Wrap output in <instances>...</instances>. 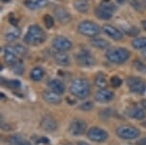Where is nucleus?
Returning <instances> with one entry per match:
<instances>
[{"label":"nucleus","mask_w":146,"mask_h":145,"mask_svg":"<svg viewBox=\"0 0 146 145\" xmlns=\"http://www.w3.org/2000/svg\"><path fill=\"white\" fill-rule=\"evenodd\" d=\"M69 90L74 97H78L79 99L87 98L91 93L89 82L84 78L73 79L70 83V86H69Z\"/></svg>","instance_id":"obj_1"},{"label":"nucleus","mask_w":146,"mask_h":145,"mask_svg":"<svg viewBox=\"0 0 146 145\" xmlns=\"http://www.w3.org/2000/svg\"><path fill=\"white\" fill-rule=\"evenodd\" d=\"M24 42L30 46H39L46 40V34L38 25H32L24 36Z\"/></svg>","instance_id":"obj_2"},{"label":"nucleus","mask_w":146,"mask_h":145,"mask_svg":"<svg viewBox=\"0 0 146 145\" xmlns=\"http://www.w3.org/2000/svg\"><path fill=\"white\" fill-rule=\"evenodd\" d=\"M130 57V52L125 48H112L107 50L106 58L112 63L122 64Z\"/></svg>","instance_id":"obj_3"},{"label":"nucleus","mask_w":146,"mask_h":145,"mask_svg":"<svg viewBox=\"0 0 146 145\" xmlns=\"http://www.w3.org/2000/svg\"><path fill=\"white\" fill-rule=\"evenodd\" d=\"M78 31L80 34L88 37H96L100 34V28L98 24L90 20L81 21L78 26Z\"/></svg>","instance_id":"obj_4"},{"label":"nucleus","mask_w":146,"mask_h":145,"mask_svg":"<svg viewBox=\"0 0 146 145\" xmlns=\"http://www.w3.org/2000/svg\"><path fill=\"white\" fill-rule=\"evenodd\" d=\"M76 61L80 67L89 68L95 65L96 60L92 54L86 50H82L76 54Z\"/></svg>","instance_id":"obj_5"},{"label":"nucleus","mask_w":146,"mask_h":145,"mask_svg":"<svg viewBox=\"0 0 146 145\" xmlns=\"http://www.w3.org/2000/svg\"><path fill=\"white\" fill-rule=\"evenodd\" d=\"M117 135L123 139H134L139 136V130L133 126L123 125L117 129Z\"/></svg>","instance_id":"obj_6"},{"label":"nucleus","mask_w":146,"mask_h":145,"mask_svg":"<svg viewBox=\"0 0 146 145\" xmlns=\"http://www.w3.org/2000/svg\"><path fill=\"white\" fill-rule=\"evenodd\" d=\"M127 84L130 91L134 94H143L146 91V84L141 79L136 76H131L127 79Z\"/></svg>","instance_id":"obj_7"},{"label":"nucleus","mask_w":146,"mask_h":145,"mask_svg":"<svg viewBox=\"0 0 146 145\" xmlns=\"http://www.w3.org/2000/svg\"><path fill=\"white\" fill-rule=\"evenodd\" d=\"M52 46L56 52H68L72 48V42L67 37L56 36L54 38Z\"/></svg>","instance_id":"obj_8"},{"label":"nucleus","mask_w":146,"mask_h":145,"mask_svg":"<svg viewBox=\"0 0 146 145\" xmlns=\"http://www.w3.org/2000/svg\"><path fill=\"white\" fill-rule=\"evenodd\" d=\"M87 136H88V138L92 141L102 142V141H105V139L107 138L108 135H107L106 131H104L103 129H101L100 127H92L88 131Z\"/></svg>","instance_id":"obj_9"},{"label":"nucleus","mask_w":146,"mask_h":145,"mask_svg":"<svg viewBox=\"0 0 146 145\" xmlns=\"http://www.w3.org/2000/svg\"><path fill=\"white\" fill-rule=\"evenodd\" d=\"M86 130V123L82 119H76L71 122L69 126V132L72 136H80Z\"/></svg>","instance_id":"obj_10"},{"label":"nucleus","mask_w":146,"mask_h":145,"mask_svg":"<svg viewBox=\"0 0 146 145\" xmlns=\"http://www.w3.org/2000/svg\"><path fill=\"white\" fill-rule=\"evenodd\" d=\"M54 13L56 18L58 20V22L63 24V25H66V24L71 22L72 16L70 15V13H69L65 8H63L61 6H57L54 8Z\"/></svg>","instance_id":"obj_11"},{"label":"nucleus","mask_w":146,"mask_h":145,"mask_svg":"<svg viewBox=\"0 0 146 145\" xmlns=\"http://www.w3.org/2000/svg\"><path fill=\"white\" fill-rule=\"evenodd\" d=\"M102 30L104 34H107L110 38L114 40H121L123 37V34L119 30L117 29L115 27L110 25V24H105L102 27Z\"/></svg>","instance_id":"obj_12"},{"label":"nucleus","mask_w":146,"mask_h":145,"mask_svg":"<svg viewBox=\"0 0 146 145\" xmlns=\"http://www.w3.org/2000/svg\"><path fill=\"white\" fill-rule=\"evenodd\" d=\"M4 59H5V61L10 65L15 64V62L18 61L17 53H16L15 47L6 46V47L4 48Z\"/></svg>","instance_id":"obj_13"},{"label":"nucleus","mask_w":146,"mask_h":145,"mask_svg":"<svg viewBox=\"0 0 146 145\" xmlns=\"http://www.w3.org/2000/svg\"><path fill=\"white\" fill-rule=\"evenodd\" d=\"M114 98V93L107 89H100L95 94V99L100 103H105L111 101Z\"/></svg>","instance_id":"obj_14"},{"label":"nucleus","mask_w":146,"mask_h":145,"mask_svg":"<svg viewBox=\"0 0 146 145\" xmlns=\"http://www.w3.org/2000/svg\"><path fill=\"white\" fill-rule=\"evenodd\" d=\"M40 126L43 130L47 131V132H53L57 128V123L56 119H53L52 117H44L41 119Z\"/></svg>","instance_id":"obj_15"},{"label":"nucleus","mask_w":146,"mask_h":145,"mask_svg":"<svg viewBox=\"0 0 146 145\" xmlns=\"http://www.w3.org/2000/svg\"><path fill=\"white\" fill-rule=\"evenodd\" d=\"M54 59L57 65L62 66V67L69 66V65L71 64L70 56L66 54V52H56V53L54 54Z\"/></svg>","instance_id":"obj_16"},{"label":"nucleus","mask_w":146,"mask_h":145,"mask_svg":"<svg viewBox=\"0 0 146 145\" xmlns=\"http://www.w3.org/2000/svg\"><path fill=\"white\" fill-rule=\"evenodd\" d=\"M48 87L50 88V91L56 93L58 95H62L64 94L65 92V86L63 84V82L59 79H51L50 81L48 82Z\"/></svg>","instance_id":"obj_17"},{"label":"nucleus","mask_w":146,"mask_h":145,"mask_svg":"<svg viewBox=\"0 0 146 145\" xmlns=\"http://www.w3.org/2000/svg\"><path fill=\"white\" fill-rule=\"evenodd\" d=\"M43 98L45 99L46 102L50 103V104H59L61 102V97H60V95L56 94V93H54L52 91H46L43 93Z\"/></svg>","instance_id":"obj_18"},{"label":"nucleus","mask_w":146,"mask_h":145,"mask_svg":"<svg viewBox=\"0 0 146 145\" xmlns=\"http://www.w3.org/2000/svg\"><path fill=\"white\" fill-rule=\"evenodd\" d=\"M47 3H48V0H26L25 6L30 10L34 11L45 7Z\"/></svg>","instance_id":"obj_19"},{"label":"nucleus","mask_w":146,"mask_h":145,"mask_svg":"<svg viewBox=\"0 0 146 145\" xmlns=\"http://www.w3.org/2000/svg\"><path fill=\"white\" fill-rule=\"evenodd\" d=\"M127 115L130 117H132V119H137V120L143 119L145 117V112L143 111V109L136 107V106L129 109L127 111Z\"/></svg>","instance_id":"obj_20"},{"label":"nucleus","mask_w":146,"mask_h":145,"mask_svg":"<svg viewBox=\"0 0 146 145\" xmlns=\"http://www.w3.org/2000/svg\"><path fill=\"white\" fill-rule=\"evenodd\" d=\"M95 15L98 18L101 19V20H109V19L112 18L114 13L110 12V11L104 9L101 6H100L98 8H96L95 11Z\"/></svg>","instance_id":"obj_21"},{"label":"nucleus","mask_w":146,"mask_h":145,"mask_svg":"<svg viewBox=\"0 0 146 145\" xmlns=\"http://www.w3.org/2000/svg\"><path fill=\"white\" fill-rule=\"evenodd\" d=\"M90 44L95 47L96 49H101V50H104V49H107L109 47V42L105 39L101 37H93L92 39L90 40Z\"/></svg>","instance_id":"obj_22"},{"label":"nucleus","mask_w":146,"mask_h":145,"mask_svg":"<svg viewBox=\"0 0 146 145\" xmlns=\"http://www.w3.org/2000/svg\"><path fill=\"white\" fill-rule=\"evenodd\" d=\"M74 7L79 13H87L89 10V4L87 0H75L74 1Z\"/></svg>","instance_id":"obj_23"},{"label":"nucleus","mask_w":146,"mask_h":145,"mask_svg":"<svg viewBox=\"0 0 146 145\" xmlns=\"http://www.w3.org/2000/svg\"><path fill=\"white\" fill-rule=\"evenodd\" d=\"M132 46L136 50H144L146 49V37H137L132 41Z\"/></svg>","instance_id":"obj_24"},{"label":"nucleus","mask_w":146,"mask_h":145,"mask_svg":"<svg viewBox=\"0 0 146 145\" xmlns=\"http://www.w3.org/2000/svg\"><path fill=\"white\" fill-rule=\"evenodd\" d=\"M95 83H96V85L100 89H106L107 87H108V83H107L105 76H104L101 73H98V75H96Z\"/></svg>","instance_id":"obj_25"},{"label":"nucleus","mask_w":146,"mask_h":145,"mask_svg":"<svg viewBox=\"0 0 146 145\" xmlns=\"http://www.w3.org/2000/svg\"><path fill=\"white\" fill-rule=\"evenodd\" d=\"M30 76H31V78L34 81H39L44 76V71L41 69L40 67H35L34 69L31 71Z\"/></svg>","instance_id":"obj_26"},{"label":"nucleus","mask_w":146,"mask_h":145,"mask_svg":"<svg viewBox=\"0 0 146 145\" xmlns=\"http://www.w3.org/2000/svg\"><path fill=\"white\" fill-rule=\"evenodd\" d=\"M10 141L13 145H32L28 140L20 136H13L10 138Z\"/></svg>","instance_id":"obj_27"},{"label":"nucleus","mask_w":146,"mask_h":145,"mask_svg":"<svg viewBox=\"0 0 146 145\" xmlns=\"http://www.w3.org/2000/svg\"><path fill=\"white\" fill-rule=\"evenodd\" d=\"M19 35H20V31L16 28H13V30L6 34V39L8 41H15L19 37Z\"/></svg>","instance_id":"obj_28"},{"label":"nucleus","mask_w":146,"mask_h":145,"mask_svg":"<svg viewBox=\"0 0 146 145\" xmlns=\"http://www.w3.org/2000/svg\"><path fill=\"white\" fill-rule=\"evenodd\" d=\"M44 24H45L47 29H52L54 25V19L53 18V16L50 15H45L43 17Z\"/></svg>","instance_id":"obj_29"},{"label":"nucleus","mask_w":146,"mask_h":145,"mask_svg":"<svg viewBox=\"0 0 146 145\" xmlns=\"http://www.w3.org/2000/svg\"><path fill=\"white\" fill-rule=\"evenodd\" d=\"M4 85L7 86L8 88H10V89H18L19 87L21 86V83L18 80H16V79H13V80L6 81Z\"/></svg>","instance_id":"obj_30"},{"label":"nucleus","mask_w":146,"mask_h":145,"mask_svg":"<svg viewBox=\"0 0 146 145\" xmlns=\"http://www.w3.org/2000/svg\"><path fill=\"white\" fill-rule=\"evenodd\" d=\"M13 68V70L15 71V73H17V75H22L24 72V67H23V65H22V63L20 61H17V62H15V64H13V65H11Z\"/></svg>","instance_id":"obj_31"},{"label":"nucleus","mask_w":146,"mask_h":145,"mask_svg":"<svg viewBox=\"0 0 146 145\" xmlns=\"http://www.w3.org/2000/svg\"><path fill=\"white\" fill-rule=\"evenodd\" d=\"M121 84H122V80H121V78H119L118 76L115 75L111 77V85L114 87V88H118Z\"/></svg>","instance_id":"obj_32"},{"label":"nucleus","mask_w":146,"mask_h":145,"mask_svg":"<svg viewBox=\"0 0 146 145\" xmlns=\"http://www.w3.org/2000/svg\"><path fill=\"white\" fill-rule=\"evenodd\" d=\"M93 107H94V105L91 101H87V102H84V103H82L81 105H79V109L82 111H90V110H92Z\"/></svg>","instance_id":"obj_33"},{"label":"nucleus","mask_w":146,"mask_h":145,"mask_svg":"<svg viewBox=\"0 0 146 145\" xmlns=\"http://www.w3.org/2000/svg\"><path fill=\"white\" fill-rule=\"evenodd\" d=\"M129 2H130V4L132 5V7L135 8L137 12H139V13L142 12V5L140 4L137 0H129Z\"/></svg>","instance_id":"obj_34"},{"label":"nucleus","mask_w":146,"mask_h":145,"mask_svg":"<svg viewBox=\"0 0 146 145\" xmlns=\"http://www.w3.org/2000/svg\"><path fill=\"white\" fill-rule=\"evenodd\" d=\"M126 34L130 35V36H137L139 34V30L136 28V27H131L130 29L126 30Z\"/></svg>","instance_id":"obj_35"},{"label":"nucleus","mask_w":146,"mask_h":145,"mask_svg":"<svg viewBox=\"0 0 146 145\" xmlns=\"http://www.w3.org/2000/svg\"><path fill=\"white\" fill-rule=\"evenodd\" d=\"M15 51L17 54H21V56H24L27 53V49L25 47H23L22 45H16L15 46Z\"/></svg>","instance_id":"obj_36"},{"label":"nucleus","mask_w":146,"mask_h":145,"mask_svg":"<svg viewBox=\"0 0 146 145\" xmlns=\"http://www.w3.org/2000/svg\"><path fill=\"white\" fill-rule=\"evenodd\" d=\"M134 66L139 71H142V72H145L146 71V67L139 61H134Z\"/></svg>","instance_id":"obj_37"},{"label":"nucleus","mask_w":146,"mask_h":145,"mask_svg":"<svg viewBox=\"0 0 146 145\" xmlns=\"http://www.w3.org/2000/svg\"><path fill=\"white\" fill-rule=\"evenodd\" d=\"M137 145H146V138L139 139V140L137 142Z\"/></svg>","instance_id":"obj_38"},{"label":"nucleus","mask_w":146,"mask_h":145,"mask_svg":"<svg viewBox=\"0 0 146 145\" xmlns=\"http://www.w3.org/2000/svg\"><path fill=\"white\" fill-rule=\"evenodd\" d=\"M10 23L12 24V25H13V27H16V26H17V20H16L15 18H11V19H10Z\"/></svg>","instance_id":"obj_39"},{"label":"nucleus","mask_w":146,"mask_h":145,"mask_svg":"<svg viewBox=\"0 0 146 145\" xmlns=\"http://www.w3.org/2000/svg\"><path fill=\"white\" fill-rule=\"evenodd\" d=\"M141 106L143 107V110H144V109L146 110V100H142L141 101Z\"/></svg>","instance_id":"obj_40"},{"label":"nucleus","mask_w":146,"mask_h":145,"mask_svg":"<svg viewBox=\"0 0 146 145\" xmlns=\"http://www.w3.org/2000/svg\"><path fill=\"white\" fill-rule=\"evenodd\" d=\"M141 25H142V27H143V29L145 30L146 31V20H143L142 22H141Z\"/></svg>","instance_id":"obj_41"},{"label":"nucleus","mask_w":146,"mask_h":145,"mask_svg":"<svg viewBox=\"0 0 146 145\" xmlns=\"http://www.w3.org/2000/svg\"><path fill=\"white\" fill-rule=\"evenodd\" d=\"M78 145H89V144L86 143L85 141H79L78 143Z\"/></svg>","instance_id":"obj_42"},{"label":"nucleus","mask_w":146,"mask_h":145,"mask_svg":"<svg viewBox=\"0 0 146 145\" xmlns=\"http://www.w3.org/2000/svg\"><path fill=\"white\" fill-rule=\"evenodd\" d=\"M141 56H143V58L146 59V50H144V51L142 52V53H141Z\"/></svg>","instance_id":"obj_43"},{"label":"nucleus","mask_w":146,"mask_h":145,"mask_svg":"<svg viewBox=\"0 0 146 145\" xmlns=\"http://www.w3.org/2000/svg\"><path fill=\"white\" fill-rule=\"evenodd\" d=\"M117 3H119V4H123L125 2V0H117Z\"/></svg>","instance_id":"obj_44"},{"label":"nucleus","mask_w":146,"mask_h":145,"mask_svg":"<svg viewBox=\"0 0 146 145\" xmlns=\"http://www.w3.org/2000/svg\"><path fill=\"white\" fill-rule=\"evenodd\" d=\"M142 126H144V127H146V121H144L142 123Z\"/></svg>","instance_id":"obj_45"}]
</instances>
